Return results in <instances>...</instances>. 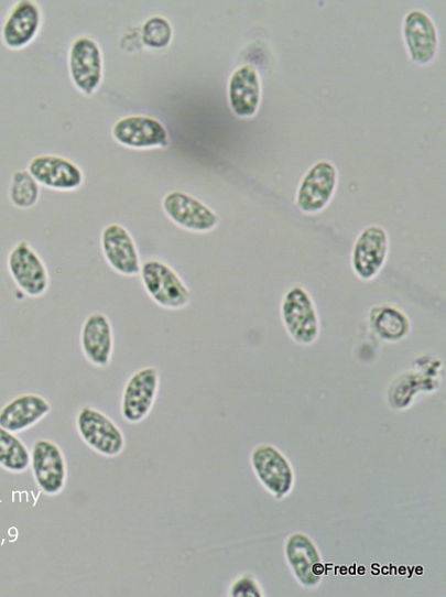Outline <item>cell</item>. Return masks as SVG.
Masks as SVG:
<instances>
[{"label":"cell","instance_id":"6da1fadb","mask_svg":"<svg viewBox=\"0 0 446 597\" xmlns=\"http://www.w3.org/2000/svg\"><path fill=\"white\" fill-rule=\"evenodd\" d=\"M139 275L146 294L160 307L177 311L191 304L189 287L167 264L157 260H146L142 263Z\"/></svg>","mask_w":446,"mask_h":597},{"label":"cell","instance_id":"7a4b0ae2","mask_svg":"<svg viewBox=\"0 0 446 597\" xmlns=\"http://www.w3.org/2000/svg\"><path fill=\"white\" fill-rule=\"evenodd\" d=\"M281 314L290 336L303 346L316 343L320 319L311 294L302 286L291 287L284 295Z\"/></svg>","mask_w":446,"mask_h":597},{"label":"cell","instance_id":"3957f363","mask_svg":"<svg viewBox=\"0 0 446 597\" xmlns=\"http://www.w3.org/2000/svg\"><path fill=\"white\" fill-rule=\"evenodd\" d=\"M8 269L19 290L26 296L39 298L48 291L51 278L47 268L28 241H20L10 251Z\"/></svg>","mask_w":446,"mask_h":597},{"label":"cell","instance_id":"277c9868","mask_svg":"<svg viewBox=\"0 0 446 597\" xmlns=\"http://www.w3.org/2000/svg\"><path fill=\"white\" fill-rule=\"evenodd\" d=\"M390 250L387 230L370 226L357 237L351 254V268L357 278L370 282L383 270Z\"/></svg>","mask_w":446,"mask_h":597},{"label":"cell","instance_id":"5b68a950","mask_svg":"<svg viewBox=\"0 0 446 597\" xmlns=\"http://www.w3.org/2000/svg\"><path fill=\"white\" fill-rule=\"evenodd\" d=\"M69 74L75 87L93 96L102 82L104 56L99 44L91 37H78L69 51Z\"/></svg>","mask_w":446,"mask_h":597},{"label":"cell","instance_id":"8992f818","mask_svg":"<svg viewBox=\"0 0 446 597\" xmlns=\"http://www.w3.org/2000/svg\"><path fill=\"white\" fill-rule=\"evenodd\" d=\"M338 183L335 165L329 161H318L303 178L296 197V205L304 214L323 211L333 199Z\"/></svg>","mask_w":446,"mask_h":597},{"label":"cell","instance_id":"52a82bcc","mask_svg":"<svg viewBox=\"0 0 446 597\" xmlns=\"http://www.w3.org/2000/svg\"><path fill=\"white\" fill-rule=\"evenodd\" d=\"M162 207L171 221L195 232H209L220 221L219 216L211 208L183 192L167 194L162 202Z\"/></svg>","mask_w":446,"mask_h":597},{"label":"cell","instance_id":"ba28073f","mask_svg":"<svg viewBox=\"0 0 446 597\" xmlns=\"http://www.w3.org/2000/svg\"><path fill=\"white\" fill-rule=\"evenodd\" d=\"M101 246L107 263L116 273L126 278L140 274V252L126 227L119 224L107 226L102 231Z\"/></svg>","mask_w":446,"mask_h":597},{"label":"cell","instance_id":"9c48e42d","mask_svg":"<svg viewBox=\"0 0 446 597\" xmlns=\"http://www.w3.org/2000/svg\"><path fill=\"white\" fill-rule=\"evenodd\" d=\"M77 428L84 442L106 456H117L124 447L118 426L102 412L83 408L77 416Z\"/></svg>","mask_w":446,"mask_h":597},{"label":"cell","instance_id":"30bf717a","mask_svg":"<svg viewBox=\"0 0 446 597\" xmlns=\"http://www.w3.org/2000/svg\"><path fill=\"white\" fill-rule=\"evenodd\" d=\"M29 173L43 187L72 192L84 182L81 170L72 161L57 155H40L29 164Z\"/></svg>","mask_w":446,"mask_h":597},{"label":"cell","instance_id":"8fae6325","mask_svg":"<svg viewBox=\"0 0 446 597\" xmlns=\"http://www.w3.org/2000/svg\"><path fill=\"white\" fill-rule=\"evenodd\" d=\"M80 347L93 365L106 368L115 349V332L109 317L100 312L88 315L80 330Z\"/></svg>","mask_w":446,"mask_h":597},{"label":"cell","instance_id":"7c38bea8","mask_svg":"<svg viewBox=\"0 0 446 597\" xmlns=\"http://www.w3.org/2000/svg\"><path fill=\"white\" fill-rule=\"evenodd\" d=\"M159 389V372L144 368L128 381L122 397V414L129 422L142 421L151 411Z\"/></svg>","mask_w":446,"mask_h":597},{"label":"cell","instance_id":"4fadbf2b","mask_svg":"<svg viewBox=\"0 0 446 597\" xmlns=\"http://www.w3.org/2000/svg\"><path fill=\"white\" fill-rule=\"evenodd\" d=\"M112 134L120 144L133 149L165 148L168 144L164 126L150 117L132 116L121 119L115 124Z\"/></svg>","mask_w":446,"mask_h":597},{"label":"cell","instance_id":"5bb4252c","mask_svg":"<svg viewBox=\"0 0 446 597\" xmlns=\"http://www.w3.org/2000/svg\"><path fill=\"white\" fill-rule=\"evenodd\" d=\"M403 32L411 59L420 65L431 63L438 46L437 31L431 18L422 11H411L404 20Z\"/></svg>","mask_w":446,"mask_h":597},{"label":"cell","instance_id":"9a60e30c","mask_svg":"<svg viewBox=\"0 0 446 597\" xmlns=\"http://www.w3.org/2000/svg\"><path fill=\"white\" fill-rule=\"evenodd\" d=\"M41 11L31 0H21L10 11L2 30L7 47L21 50L36 37L41 26Z\"/></svg>","mask_w":446,"mask_h":597},{"label":"cell","instance_id":"2e32d148","mask_svg":"<svg viewBox=\"0 0 446 597\" xmlns=\"http://www.w3.org/2000/svg\"><path fill=\"white\" fill-rule=\"evenodd\" d=\"M228 97L236 116L251 118L257 113L261 101V83L252 65H242L232 73L229 79Z\"/></svg>","mask_w":446,"mask_h":597},{"label":"cell","instance_id":"e0dca14e","mask_svg":"<svg viewBox=\"0 0 446 597\" xmlns=\"http://www.w3.org/2000/svg\"><path fill=\"white\" fill-rule=\"evenodd\" d=\"M33 470L39 486L46 493H56L63 488L65 464L61 451L53 443L36 442L33 451Z\"/></svg>","mask_w":446,"mask_h":597},{"label":"cell","instance_id":"ac0fdd59","mask_svg":"<svg viewBox=\"0 0 446 597\" xmlns=\"http://www.w3.org/2000/svg\"><path fill=\"white\" fill-rule=\"evenodd\" d=\"M51 411L50 403L36 394L18 397L0 411V426L10 433L30 428Z\"/></svg>","mask_w":446,"mask_h":597},{"label":"cell","instance_id":"d6986e66","mask_svg":"<svg viewBox=\"0 0 446 597\" xmlns=\"http://www.w3.org/2000/svg\"><path fill=\"white\" fill-rule=\"evenodd\" d=\"M254 467L265 486L276 495H285L292 486V471L286 460L274 449L263 447L254 454Z\"/></svg>","mask_w":446,"mask_h":597},{"label":"cell","instance_id":"ffe728a7","mask_svg":"<svg viewBox=\"0 0 446 597\" xmlns=\"http://www.w3.org/2000/svg\"><path fill=\"white\" fill-rule=\"evenodd\" d=\"M370 326L382 339L396 343L411 330V321L399 307L391 304L374 306L370 312Z\"/></svg>","mask_w":446,"mask_h":597},{"label":"cell","instance_id":"44dd1931","mask_svg":"<svg viewBox=\"0 0 446 597\" xmlns=\"http://www.w3.org/2000/svg\"><path fill=\"white\" fill-rule=\"evenodd\" d=\"M290 557L298 576L306 584H314L318 577V556L308 540L296 536L290 544Z\"/></svg>","mask_w":446,"mask_h":597},{"label":"cell","instance_id":"7402d4cb","mask_svg":"<svg viewBox=\"0 0 446 597\" xmlns=\"http://www.w3.org/2000/svg\"><path fill=\"white\" fill-rule=\"evenodd\" d=\"M40 185L26 170L14 173L10 186V200L19 209H31L40 199Z\"/></svg>","mask_w":446,"mask_h":597},{"label":"cell","instance_id":"603a6c76","mask_svg":"<svg viewBox=\"0 0 446 597\" xmlns=\"http://www.w3.org/2000/svg\"><path fill=\"white\" fill-rule=\"evenodd\" d=\"M30 460L25 446L0 426V465L13 471H23L29 467Z\"/></svg>","mask_w":446,"mask_h":597},{"label":"cell","instance_id":"cb8c5ba5","mask_svg":"<svg viewBox=\"0 0 446 597\" xmlns=\"http://www.w3.org/2000/svg\"><path fill=\"white\" fill-rule=\"evenodd\" d=\"M172 35V26L168 21L159 17L149 19L142 29V41L150 48L167 47Z\"/></svg>","mask_w":446,"mask_h":597}]
</instances>
